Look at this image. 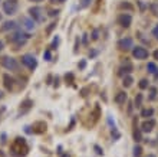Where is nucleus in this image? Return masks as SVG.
Segmentation results:
<instances>
[{
  "instance_id": "nucleus-1",
  "label": "nucleus",
  "mask_w": 158,
  "mask_h": 157,
  "mask_svg": "<svg viewBox=\"0 0 158 157\" xmlns=\"http://www.w3.org/2000/svg\"><path fill=\"white\" fill-rule=\"evenodd\" d=\"M0 64L5 66L6 69H10V71H16L17 66H19L16 59H13V58H10V56H3V58L0 59Z\"/></svg>"
},
{
  "instance_id": "nucleus-2",
  "label": "nucleus",
  "mask_w": 158,
  "mask_h": 157,
  "mask_svg": "<svg viewBox=\"0 0 158 157\" xmlns=\"http://www.w3.org/2000/svg\"><path fill=\"white\" fill-rule=\"evenodd\" d=\"M3 10L6 15H15L17 10V2L16 0H6L3 3Z\"/></svg>"
},
{
  "instance_id": "nucleus-3",
  "label": "nucleus",
  "mask_w": 158,
  "mask_h": 157,
  "mask_svg": "<svg viewBox=\"0 0 158 157\" xmlns=\"http://www.w3.org/2000/svg\"><path fill=\"white\" fill-rule=\"evenodd\" d=\"M22 62L27 66V68H29V69H35V68H36V65H38L36 58H35V56H32V55H25V56L22 58Z\"/></svg>"
},
{
  "instance_id": "nucleus-4",
  "label": "nucleus",
  "mask_w": 158,
  "mask_h": 157,
  "mask_svg": "<svg viewBox=\"0 0 158 157\" xmlns=\"http://www.w3.org/2000/svg\"><path fill=\"white\" fill-rule=\"evenodd\" d=\"M132 55L136 59H147L148 58V51L145 48H141V46H136L134 51H132Z\"/></svg>"
},
{
  "instance_id": "nucleus-5",
  "label": "nucleus",
  "mask_w": 158,
  "mask_h": 157,
  "mask_svg": "<svg viewBox=\"0 0 158 157\" xmlns=\"http://www.w3.org/2000/svg\"><path fill=\"white\" fill-rule=\"evenodd\" d=\"M29 13H30V16H32L33 19H36L38 22H42V20H43V15H42V9H40V7H32V9L29 10Z\"/></svg>"
},
{
  "instance_id": "nucleus-6",
  "label": "nucleus",
  "mask_w": 158,
  "mask_h": 157,
  "mask_svg": "<svg viewBox=\"0 0 158 157\" xmlns=\"http://www.w3.org/2000/svg\"><path fill=\"white\" fill-rule=\"evenodd\" d=\"M118 22H119L121 26L128 27L129 25H131V22H132V17L129 16V15H125V13H122V15L118 17Z\"/></svg>"
},
{
  "instance_id": "nucleus-7",
  "label": "nucleus",
  "mask_w": 158,
  "mask_h": 157,
  "mask_svg": "<svg viewBox=\"0 0 158 157\" xmlns=\"http://www.w3.org/2000/svg\"><path fill=\"white\" fill-rule=\"evenodd\" d=\"M132 39L131 38H124V39H121L119 42H118V46H119L121 49H124V51H128V49H131L132 48Z\"/></svg>"
},
{
  "instance_id": "nucleus-8",
  "label": "nucleus",
  "mask_w": 158,
  "mask_h": 157,
  "mask_svg": "<svg viewBox=\"0 0 158 157\" xmlns=\"http://www.w3.org/2000/svg\"><path fill=\"white\" fill-rule=\"evenodd\" d=\"M154 125H155V121H154L153 118L150 120V121H145V123L142 124V131L148 133V131H151L154 128Z\"/></svg>"
},
{
  "instance_id": "nucleus-9",
  "label": "nucleus",
  "mask_w": 158,
  "mask_h": 157,
  "mask_svg": "<svg viewBox=\"0 0 158 157\" xmlns=\"http://www.w3.org/2000/svg\"><path fill=\"white\" fill-rule=\"evenodd\" d=\"M3 79H5V87L7 88V89H12V88H13V82H15V79H13L10 75H7V74L3 75Z\"/></svg>"
},
{
  "instance_id": "nucleus-10",
  "label": "nucleus",
  "mask_w": 158,
  "mask_h": 157,
  "mask_svg": "<svg viewBox=\"0 0 158 157\" xmlns=\"http://www.w3.org/2000/svg\"><path fill=\"white\" fill-rule=\"evenodd\" d=\"M22 23H23V26L26 27L27 30L35 29V22H33V20H29L27 17H22Z\"/></svg>"
},
{
  "instance_id": "nucleus-11",
  "label": "nucleus",
  "mask_w": 158,
  "mask_h": 157,
  "mask_svg": "<svg viewBox=\"0 0 158 157\" xmlns=\"http://www.w3.org/2000/svg\"><path fill=\"white\" fill-rule=\"evenodd\" d=\"M126 101V94L125 92H118L116 97H115V103L118 104H124Z\"/></svg>"
},
{
  "instance_id": "nucleus-12",
  "label": "nucleus",
  "mask_w": 158,
  "mask_h": 157,
  "mask_svg": "<svg viewBox=\"0 0 158 157\" xmlns=\"http://www.w3.org/2000/svg\"><path fill=\"white\" fill-rule=\"evenodd\" d=\"M147 69H148V72H150V74H155V72L158 71V69H157V65H155L154 62H150V64H148Z\"/></svg>"
},
{
  "instance_id": "nucleus-13",
  "label": "nucleus",
  "mask_w": 158,
  "mask_h": 157,
  "mask_svg": "<svg viewBox=\"0 0 158 157\" xmlns=\"http://www.w3.org/2000/svg\"><path fill=\"white\" fill-rule=\"evenodd\" d=\"M153 114H154V110L150 108V110H144V111L141 113V115L142 117H145V118H148V117H151Z\"/></svg>"
},
{
  "instance_id": "nucleus-14",
  "label": "nucleus",
  "mask_w": 158,
  "mask_h": 157,
  "mask_svg": "<svg viewBox=\"0 0 158 157\" xmlns=\"http://www.w3.org/2000/svg\"><path fill=\"white\" fill-rule=\"evenodd\" d=\"M122 84H124V87H131V85H132V78H131V76H125Z\"/></svg>"
},
{
  "instance_id": "nucleus-15",
  "label": "nucleus",
  "mask_w": 158,
  "mask_h": 157,
  "mask_svg": "<svg viewBox=\"0 0 158 157\" xmlns=\"http://www.w3.org/2000/svg\"><path fill=\"white\" fill-rule=\"evenodd\" d=\"M141 153H142L141 146H135V147H134V157H140V156H141Z\"/></svg>"
},
{
  "instance_id": "nucleus-16",
  "label": "nucleus",
  "mask_w": 158,
  "mask_h": 157,
  "mask_svg": "<svg viewBox=\"0 0 158 157\" xmlns=\"http://www.w3.org/2000/svg\"><path fill=\"white\" fill-rule=\"evenodd\" d=\"M15 26H16V23H15V22H6L5 26H3V30H7V29H13Z\"/></svg>"
},
{
  "instance_id": "nucleus-17",
  "label": "nucleus",
  "mask_w": 158,
  "mask_h": 157,
  "mask_svg": "<svg viewBox=\"0 0 158 157\" xmlns=\"http://www.w3.org/2000/svg\"><path fill=\"white\" fill-rule=\"evenodd\" d=\"M140 87H141L142 89H145V88H148V81H147V79H142V81L140 82Z\"/></svg>"
},
{
  "instance_id": "nucleus-18",
  "label": "nucleus",
  "mask_w": 158,
  "mask_h": 157,
  "mask_svg": "<svg viewBox=\"0 0 158 157\" xmlns=\"http://www.w3.org/2000/svg\"><path fill=\"white\" fill-rule=\"evenodd\" d=\"M134 137H135V141H141V133H140V131L135 130V133H134Z\"/></svg>"
},
{
  "instance_id": "nucleus-19",
  "label": "nucleus",
  "mask_w": 158,
  "mask_h": 157,
  "mask_svg": "<svg viewBox=\"0 0 158 157\" xmlns=\"http://www.w3.org/2000/svg\"><path fill=\"white\" fill-rule=\"evenodd\" d=\"M141 101H142V95L141 94H138V97H136V99H135L136 105H141Z\"/></svg>"
},
{
  "instance_id": "nucleus-20",
  "label": "nucleus",
  "mask_w": 158,
  "mask_h": 157,
  "mask_svg": "<svg viewBox=\"0 0 158 157\" xmlns=\"http://www.w3.org/2000/svg\"><path fill=\"white\" fill-rule=\"evenodd\" d=\"M153 35H154V36H155V38L158 39V25H157V26H155V27H154V29H153Z\"/></svg>"
},
{
  "instance_id": "nucleus-21",
  "label": "nucleus",
  "mask_w": 158,
  "mask_h": 157,
  "mask_svg": "<svg viewBox=\"0 0 158 157\" xmlns=\"http://www.w3.org/2000/svg\"><path fill=\"white\" fill-rule=\"evenodd\" d=\"M91 3V0H82V5H81V7H86L88 5Z\"/></svg>"
},
{
  "instance_id": "nucleus-22",
  "label": "nucleus",
  "mask_w": 158,
  "mask_h": 157,
  "mask_svg": "<svg viewBox=\"0 0 158 157\" xmlns=\"http://www.w3.org/2000/svg\"><path fill=\"white\" fill-rule=\"evenodd\" d=\"M43 56H45V58H46V61H50V52H49V51H46Z\"/></svg>"
},
{
  "instance_id": "nucleus-23",
  "label": "nucleus",
  "mask_w": 158,
  "mask_h": 157,
  "mask_svg": "<svg viewBox=\"0 0 158 157\" xmlns=\"http://www.w3.org/2000/svg\"><path fill=\"white\" fill-rule=\"evenodd\" d=\"M151 92H153V94H151V98H155V94H157V89H155V88H153V89H151Z\"/></svg>"
},
{
  "instance_id": "nucleus-24",
  "label": "nucleus",
  "mask_w": 158,
  "mask_h": 157,
  "mask_svg": "<svg viewBox=\"0 0 158 157\" xmlns=\"http://www.w3.org/2000/svg\"><path fill=\"white\" fill-rule=\"evenodd\" d=\"M58 42H59V39L56 38V39H55V42H53V44H52V49H53L55 46H56V45H58Z\"/></svg>"
},
{
  "instance_id": "nucleus-25",
  "label": "nucleus",
  "mask_w": 158,
  "mask_h": 157,
  "mask_svg": "<svg viewBox=\"0 0 158 157\" xmlns=\"http://www.w3.org/2000/svg\"><path fill=\"white\" fill-rule=\"evenodd\" d=\"M95 150H96V152H98V154H102V152H101V148H99V147H98V146L95 147Z\"/></svg>"
},
{
  "instance_id": "nucleus-26",
  "label": "nucleus",
  "mask_w": 158,
  "mask_h": 157,
  "mask_svg": "<svg viewBox=\"0 0 158 157\" xmlns=\"http://www.w3.org/2000/svg\"><path fill=\"white\" fill-rule=\"evenodd\" d=\"M52 2H55V3H63L65 0H52Z\"/></svg>"
},
{
  "instance_id": "nucleus-27",
  "label": "nucleus",
  "mask_w": 158,
  "mask_h": 157,
  "mask_svg": "<svg viewBox=\"0 0 158 157\" xmlns=\"http://www.w3.org/2000/svg\"><path fill=\"white\" fill-rule=\"evenodd\" d=\"M154 56H155V59H158V51H155V52H154Z\"/></svg>"
},
{
  "instance_id": "nucleus-28",
  "label": "nucleus",
  "mask_w": 158,
  "mask_h": 157,
  "mask_svg": "<svg viewBox=\"0 0 158 157\" xmlns=\"http://www.w3.org/2000/svg\"><path fill=\"white\" fill-rule=\"evenodd\" d=\"M2 48H3V44H2V42H0V49H2Z\"/></svg>"
},
{
  "instance_id": "nucleus-29",
  "label": "nucleus",
  "mask_w": 158,
  "mask_h": 157,
  "mask_svg": "<svg viewBox=\"0 0 158 157\" xmlns=\"http://www.w3.org/2000/svg\"><path fill=\"white\" fill-rule=\"evenodd\" d=\"M32 2H42V0H32Z\"/></svg>"
},
{
  "instance_id": "nucleus-30",
  "label": "nucleus",
  "mask_w": 158,
  "mask_h": 157,
  "mask_svg": "<svg viewBox=\"0 0 158 157\" xmlns=\"http://www.w3.org/2000/svg\"><path fill=\"white\" fill-rule=\"evenodd\" d=\"M2 95H3V94H2V92H0V98H2Z\"/></svg>"
},
{
  "instance_id": "nucleus-31",
  "label": "nucleus",
  "mask_w": 158,
  "mask_h": 157,
  "mask_svg": "<svg viewBox=\"0 0 158 157\" xmlns=\"http://www.w3.org/2000/svg\"><path fill=\"white\" fill-rule=\"evenodd\" d=\"M150 157H154V156H150Z\"/></svg>"
}]
</instances>
